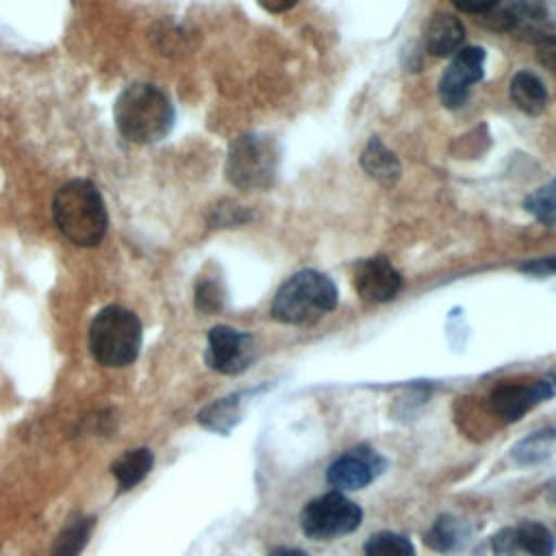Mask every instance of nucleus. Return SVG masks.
Listing matches in <instances>:
<instances>
[{"instance_id": "nucleus-1", "label": "nucleus", "mask_w": 556, "mask_h": 556, "mask_svg": "<svg viewBox=\"0 0 556 556\" xmlns=\"http://www.w3.org/2000/svg\"><path fill=\"white\" fill-rule=\"evenodd\" d=\"M52 217L59 232L80 248H93L106 235L104 200L96 185L83 178L65 182L54 193Z\"/></svg>"}, {"instance_id": "nucleus-2", "label": "nucleus", "mask_w": 556, "mask_h": 556, "mask_svg": "<svg viewBox=\"0 0 556 556\" xmlns=\"http://www.w3.org/2000/svg\"><path fill=\"white\" fill-rule=\"evenodd\" d=\"M115 126L132 143L161 141L174 126L169 98L150 83L128 85L115 100Z\"/></svg>"}, {"instance_id": "nucleus-3", "label": "nucleus", "mask_w": 556, "mask_h": 556, "mask_svg": "<svg viewBox=\"0 0 556 556\" xmlns=\"http://www.w3.org/2000/svg\"><path fill=\"white\" fill-rule=\"evenodd\" d=\"M339 302L334 282L315 269H302L287 278L274 295L271 317L280 324H313L328 315Z\"/></svg>"}, {"instance_id": "nucleus-4", "label": "nucleus", "mask_w": 556, "mask_h": 556, "mask_svg": "<svg viewBox=\"0 0 556 556\" xmlns=\"http://www.w3.org/2000/svg\"><path fill=\"white\" fill-rule=\"evenodd\" d=\"M91 356L104 367H126L141 350L139 317L117 304L104 306L89 326Z\"/></svg>"}, {"instance_id": "nucleus-5", "label": "nucleus", "mask_w": 556, "mask_h": 556, "mask_svg": "<svg viewBox=\"0 0 556 556\" xmlns=\"http://www.w3.org/2000/svg\"><path fill=\"white\" fill-rule=\"evenodd\" d=\"M280 167V148L267 135H241L226 154V178L230 185L254 191L267 189L276 182Z\"/></svg>"}, {"instance_id": "nucleus-6", "label": "nucleus", "mask_w": 556, "mask_h": 556, "mask_svg": "<svg viewBox=\"0 0 556 556\" xmlns=\"http://www.w3.org/2000/svg\"><path fill=\"white\" fill-rule=\"evenodd\" d=\"M363 521V508L341 491L313 497L300 510V528L313 541H330L354 532Z\"/></svg>"}, {"instance_id": "nucleus-7", "label": "nucleus", "mask_w": 556, "mask_h": 556, "mask_svg": "<svg viewBox=\"0 0 556 556\" xmlns=\"http://www.w3.org/2000/svg\"><path fill=\"white\" fill-rule=\"evenodd\" d=\"M486 26L539 41L556 26V9L549 0H513L486 13Z\"/></svg>"}, {"instance_id": "nucleus-8", "label": "nucleus", "mask_w": 556, "mask_h": 556, "mask_svg": "<svg viewBox=\"0 0 556 556\" xmlns=\"http://www.w3.org/2000/svg\"><path fill=\"white\" fill-rule=\"evenodd\" d=\"M256 356V339L250 332L213 326L206 337V365L224 376L243 374Z\"/></svg>"}, {"instance_id": "nucleus-9", "label": "nucleus", "mask_w": 556, "mask_h": 556, "mask_svg": "<svg viewBox=\"0 0 556 556\" xmlns=\"http://www.w3.org/2000/svg\"><path fill=\"white\" fill-rule=\"evenodd\" d=\"M387 469V458L369 445H356L341 454L326 471V480L337 491H358Z\"/></svg>"}, {"instance_id": "nucleus-10", "label": "nucleus", "mask_w": 556, "mask_h": 556, "mask_svg": "<svg viewBox=\"0 0 556 556\" xmlns=\"http://www.w3.org/2000/svg\"><path fill=\"white\" fill-rule=\"evenodd\" d=\"M484 50L469 46L460 48L439 80V100L445 109H458L465 104L471 85L482 80Z\"/></svg>"}, {"instance_id": "nucleus-11", "label": "nucleus", "mask_w": 556, "mask_h": 556, "mask_svg": "<svg viewBox=\"0 0 556 556\" xmlns=\"http://www.w3.org/2000/svg\"><path fill=\"white\" fill-rule=\"evenodd\" d=\"M556 395V380L554 378H541L528 384H515V382H504L497 384L491 395V408L502 421L513 424L519 421L528 410H532L536 404L547 402Z\"/></svg>"}, {"instance_id": "nucleus-12", "label": "nucleus", "mask_w": 556, "mask_h": 556, "mask_svg": "<svg viewBox=\"0 0 556 556\" xmlns=\"http://www.w3.org/2000/svg\"><path fill=\"white\" fill-rule=\"evenodd\" d=\"M352 282L356 293L365 302H374V304L393 300L402 289L400 271L384 256H371V258L358 261L354 267Z\"/></svg>"}, {"instance_id": "nucleus-13", "label": "nucleus", "mask_w": 556, "mask_h": 556, "mask_svg": "<svg viewBox=\"0 0 556 556\" xmlns=\"http://www.w3.org/2000/svg\"><path fill=\"white\" fill-rule=\"evenodd\" d=\"M465 39V28L463 24L450 15V13H434L426 26V35H424V43L426 50L432 56H450L456 54L463 46Z\"/></svg>"}, {"instance_id": "nucleus-14", "label": "nucleus", "mask_w": 556, "mask_h": 556, "mask_svg": "<svg viewBox=\"0 0 556 556\" xmlns=\"http://www.w3.org/2000/svg\"><path fill=\"white\" fill-rule=\"evenodd\" d=\"M361 167L369 178H374L382 187H393L402 176V165L397 156L378 137H371L367 141L361 154Z\"/></svg>"}, {"instance_id": "nucleus-15", "label": "nucleus", "mask_w": 556, "mask_h": 556, "mask_svg": "<svg viewBox=\"0 0 556 556\" xmlns=\"http://www.w3.org/2000/svg\"><path fill=\"white\" fill-rule=\"evenodd\" d=\"M508 93L513 104L526 115H539L547 106V89L543 80L530 70H521L510 78Z\"/></svg>"}, {"instance_id": "nucleus-16", "label": "nucleus", "mask_w": 556, "mask_h": 556, "mask_svg": "<svg viewBox=\"0 0 556 556\" xmlns=\"http://www.w3.org/2000/svg\"><path fill=\"white\" fill-rule=\"evenodd\" d=\"M241 413H243V395L235 393V395L219 397L213 404L204 406L198 413V421L206 430H213V432H219V434H228L239 424Z\"/></svg>"}, {"instance_id": "nucleus-17", "label": "nucleus", "mask_w": 556, "mask_h": 556, "mask_svg": "<svg viewBox=\"0 0 556 556\" xmlns=\"http://www.w3.org/2000/svg\"><path fill=\"white\" fill-rule=\"evenodd\" d=\"M152 463H154V456H152V452L148 447H135V450H128L126 454H122L111 465V471L115 476L117 489L119 491H128L135 484H139L150 473Z\"/></svg>"}, {"instance_id": "nucleus-18", "label": "nucleus", "mask_w": 556, "mask_h": 556, "mask_svg": "<svg viewBox=\"0 0 556 556\" xmlns=\"http://www.w3.org/2000/svg\"><path fill=\"white\" fill-rule=\"evenodd\" d=\"M515 530V541L519 552L526 556H554L556 539L554 534L539 521H521Z\"/></svg>"}, {"instance_id": "nucleus-19", "label": "nucleus", "mask_w": 556, "mask_h": 556, "mask_svg": "<svg viewBox=\"0 0 556 556\" xmlns=\"http://www.w3.org/2000/svg\"><path fill=\"white\" fill-rule=\"evenodd\" d=\"M556 447V428H543L536 430L528 437H523L515 447H513V458L519 465H536L543 463L552 456Z\"/></svg>"}, {"instance_id": "nucleus-20", "label": "nucleus", "mask_w": 556, "mask_h": 556, "mask_svg": "<svg viewBox=\"0 0 556 556\" xmlns=\"http://www.w3.org/2000/svg\"><path fill=\"white\" fill-rule=\"evenodd\" d=\"M91 528H93L91 517H83V519H76V521L67 523L61 530V534L56 536V541L50 549V556H78L83 552V547L87 545V541H89Z\"/></svg>"}, {"instance_id": "nucleus-21", "label": "nucleus", "mask_w": 556, "mask_h": 556, "mask_svg": "<svg viewBox=\"0 0 556 556\" xmlns=\"http://www.w3.org/2000/svg\"><path fill=\"white\" fill-rule=\"evenodd\" d=\"M365 556H417L415 545L397 532L382 530L371 534L363 545Z\"/></svg>"}, {"instance_id": "nucleus-22", "label": "nucleus", "mask_w": 556, "mask_h": 556, "mask_svg": "<svg viewBox=\"0 0 556 556\" xmlns=\"http://www.w3.org/2000/svg\"><path fill=\"white\" fill-rule=\"evenodd\" d=\"M523 206L528 213H532L541 224L556 228V178L532 191L526 200Z\"/></svg>"}, {"instance_id": "nucleus-23", "label": "nucleus", "mask_w": 556, "mask_h": 556, "mask_svg": "<svg viewBox=\"0 0 556 556\" xmlns=\"http://www.w3.org/2000/svg\"><path fill=\"white\" fill-rule=\"evenodd\" d=\"M424 541L434 552H452L460 543V523L450 515H441L426 532Z\"/></svg>"}, {"instance_id": "nucleus-24", "label": "nucleus", "mask_w": 556, "mask_h": 556, "mask_svg": "<svg viewBox=\"0 0 556 556\" xmlns=\"http://www.w3.org/2000/svg\"><path fill=\"white\" fill-rule=\"evenodd\" d=\"M224 306V289L213 278H202L195 285V308L202 313H217Z\"/></svg>"}, {"instance_id": "nucleus-25", "label": "nucleus", "mask_w": 556, "mask_h": 556, "mask_svg": "<svg viewBox=\"0 0 556 556\" xmlns=\"http://www.w3.org/2000/svg\"><path fill=\"white\" fill-rule=\"evenodd\" d=\"M248 219H250V215L241 206L226 202L224 206L213 208L211 224H215V226H235V224H243Z\"/></svg>"}, {"instance_id": "nucleus-26", "label": "nucleus", "mask_w": 556, "mask_h": 556, "mask_svg": "<svg viewBox=\"0 0 556 556\" xmlns=\"http://www.w3.org/2000/svg\"><path fill=\"white\" fill-rule=\"evenodd\" d=\"M491 547L495 556H519V545L515 541V530L513 528H504L500 530L493 539H491Z\"/></svg>"}, {"instance_id": "nucleus-27", "label": "nucleus", "mask_w": 556, "mask_h": 556, "mask_svg": "<svg viewBox=\"0 0 556 556\" xmlns=\"http://www.w3.org/2000/svg\"><path fill=\"white\" fill-rule=\"evenodd\" d=\"M536 59L543 67L556 74V35H547L536 41Z\"/></svg>"}, {"instance_id": "nucleus-28", "label": "nucleus", "mask_w": 556, "mask_h": 556, "mask_svg": "<svg viewBox=\"0 0 556 556\" xmlns=\"http://www.w3.org/2000/svg\"><path fill=\"white\" fill-rule=\"evenodd\" d=\"M519 271L530 274V276H554L556 274V256H543V258H532L526 261Z\"/></svg>"}, {"instance_id": "nucleus-29", "label": "nucleus", "mask_w": 556, "mask_h": 556, "mask_svg": "<svg viewBox=\"0 0 556 556\" xmlns=\"http://www.w3.org/2000/svg\"><path fill=\"white\" fill-rule=\"evenodd\" d=\"M452 4L456 9H460L463 13H471V15H486L493 9H497L502 4V0H452Z\"/></svg>"}, {"instance_id": "nucleus-30", "label": "nucleus", "mask_w": 556, "mask_h": 556, "mask_svg": "<svg viewBox=\"0 0 556 556\" xmlns=\"http://www.w3.org/2000/svg\"><path fill=\"white\" fill-rule=\"evenodd\" d=\"M269 13H285L298 4V0H256Z\"/></svg>"}, {"instance_id": "nucleus-31", "label": "nucleus", "mask_w": 556, "mask_h": 556, "mask_svg": "<svg viewBox=\"0 0 556 556\" xmlns=\"http://www.w3.org/2000/svg\"><path fill=\"white\" fill-rule=\"evenodd\" d=\"M267 556H311L308 552L300 549V547H287V545H278L274 547Z\"/></svg>"}]
</instances>
